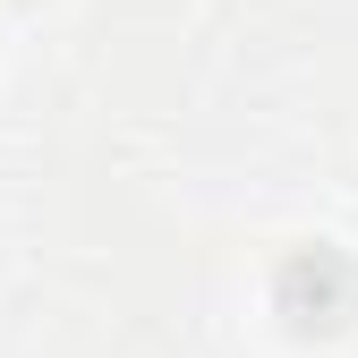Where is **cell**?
I'll return each mask as SVG.
<instances>
[{
	"label": "cell",
	"instance_id": "6da1fadb",
	"mask_svg": "<svg viewBox=\"0 0 358 358\" xmlns=\"http://www.w3.org/2000/svg\"><path fill=\"white\" fill-rule=\"evenodd\" d=\"M273 316L290 324V333H341L350 316H358V264L333 248V239H307V248H290L282 264H273Z\"/></svg>",
	"mask_w": 358,
	"mask_h": 358
}]
</instances>
